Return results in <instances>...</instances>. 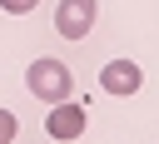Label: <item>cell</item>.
<instances>
[{
	"mask_svg": "<svg viewBox=\"0 0 159 144\" xmlns=\"http://www.w3.org/2000/svg\"><path fill=\"white\" fill-rule=\"evenodd\" d=\"M25 84H30V94H35V99L65 104V99H70V89H75V74H70L60 60H35V65L25 70Z\"/></svg>",
	"mask_w": 159,
	"mask_h": 144,
	"instance_id": "obj_1",
	"label": "cell"
},
{
	"mask_svg": "<svg viewBox=\"0 0 159 144\" xmlns=\"http://www.w3.org/2000/svg\"><path fill=\"white\" fill-rule=\"evenodd\" d=\"M55 30H60L65 40H84V35L94 30V0H60Z\"/></svg>",
	"mask_w": 159,
	"mask_h": 144,
	"instance_id": "obj_2",
	"label": "cell"
},
{
	"mask_svg": "<svg viewBox=\"0 0 159 144\" xmlns=\"http://www.w3.org/2000/svg\"><path fill=\"white\" fill-rule=\"evenodd\" d=\"M139 84H144V74H139L134 60H109L104 74H99V89H104V94H134Z\"/></svg>",
	"mask_w": 159,
	"mask_h": 144,
	"instance_id": "obj_3",
	"label": "cell"
},
{
	"mask_svg": "<svg viewBox=\"0 0 159 144\" xmlns=\"http://www.w3.org/2000/svg\"><path fill=\"white\" fill-rule=\"evenodd\" d=\"M45 134L50 139H80L84 134V109L80 104H55V114L45 119Z\"/></svg>",
	"mask_w": 159,
	"mask_h": 144,
	"instance_id": "obj_4",
	"label": "cell"
},
{
	"mask_svg": "<svg viewBox=\"0 0 159 144\" xmlns=\"http://www.w3.org/2000/svg\"><path fill=\"white\" fill-rule=\"evenodd\" d=\"M40 0H0V10H10V15H30Z\"/></svg>",
	"mask_w": 159,
	"mask_h": 144,
	"instance_id": "obj_5",
	"label": "cell"
},
{
	"mask_svg": "<svg viewBox=\"0 0 159 144\" xmlns=\"http://www.w3.org/2000/svg\"><path fill=\"white\" fill-rule=\"evenodd\" d=\"M10 139H15V114L0 109V144H10Z\"/></svg>",
	"mask_w": 159,
	"mask_h": 144,
	"instance_id": "obj_6",
	"label": "cell"
}]
</instances>
